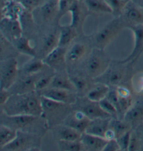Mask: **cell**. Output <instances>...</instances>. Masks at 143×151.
<instances>
[{
  "instance_id": "obj_1",
  "label": "cell",
  "mask_w": 143,
  "mask_h": 151,
  "mask_svg": "<svg viewBox=\"0 0 143 151\" xmlns=\"http://www.w3.org/2000/svg\"><path fill=\"white\" fill-rule=\"evenodd\" d=\"M1 109V111L8 115H31L41 117L43 114L40 96L36 91L24 94H12Z\"/></svg>"
},
{
  "instance_id": "obj_2",
  "label": "cell",
  "mask_w": 143,
  "mask_h": 151,
  "mask_svg": "<svg viewBox=\"0 0 143 151\" xmlns=\"http://www.w3.org/2000/svg\"><path fill=\"white\" fill-rule=\"evenodd\" d=\"M43 114L41 118L48 128L62 123L71 114L70 104L61 103L40 96Z\"/></svg>"
},
{
  "instance_id": "obj_3",
  "label": "cell",
  "mask_w": 143,
  "mask_h": 151,
  "mask_svg": "<svg viewBox=\"0 0 143 151\" xmlns=\"http://www.w3.org/2000/svg\"><path fill=\"white\" fill-rule=\"evenodd\" d=\"M126 28L124 23L120 17H115L90 36L92 46L95 48L105 50Z\"/></svg>"
},
{
  "instance_id": "obj_4",
  "label": "cell",
  "mask_w": 143,
  "mask_h": 151,
  "mask_svg": "<svg viewBox=\"0 0 143 151\" xmlns=\"http://www.w3.org/2000/svg\"><path fill=\"white\" fill-rule=\"evenodd\" d=\"M105 50L93 47L86 58L84 69L87 75L93 79L102 75L108 68L111 63Z\"/></svg>"
},
{
  "instance_id": "obj_5",
  "label": "cell",
  "mask_w": 143,
  "mask_h": 151,
  "mask_svg": "<svg viewBox=\"0 0 143 151\" xmlns=\"http://www.w3.org/2000/svg\"><path fill=\"white\" fill-rule=\"evenodd\" d=\"M36 23L48 26L53 22H59V4L58 0H47L32 12Z\"/></svg>"
},
{
  "instance_id": "obj_6",
  "label": "cell",
  "mask_w": 143,
  "mask_h": 151,
  "mask_svg": "<svg viewBox=\"0 0 143 151\" xmlns=\"http://www.w3.org/2000/svg\"><path fill=\"white\" fill-rule=\"evenodd\" d=\"M39 135L25 131H18V134L12 142L3 147L1 150L21 151L39 148Z\"/></svg>"
},
{
  "instance_id": "obj_7",
  "label": "cell",
  "mask_w": 143,
  "mask_h": 151,
  "mask_svg": "<svg viewBox=\"0 0 143 151\" xmlns=\"http://www.w3.org/2000/svg\"><path fill=\"white\" fill-rule=\"evenodd\" d=\"M41 117L31 115H8L1 111V124L18 131L32 132L31 128L37 124ZM33 133V132H32Z\"/></svg>"
},
{
  "instance_id": "obj_8",
  "label": "cell",
  "mask_w": 143,
  "mask_h": 151,
  "mask_svg": "<svg viewBox=\"0 0 143 151\" xmlns=\"http://www.w3.org/2000/svg\"><path fill=\"white\" fill-rule=\"evenodd\" d=\"M126 63H124L121 61L118 63L112 64L111 61L105 72L94 80L97 83H102L109 86H120L126 76Z\"/></svg>"
},
{
  "instance_id": "obj_9",
  "label": "cell",
  "mask_w": 143,
  "mask_h": 151,
  "mask_svg": "<svg viewBox=\"0 0 143 151\" xmlns=\"http://www.w3.org/2000/svg\"><path fill=\"white\" fill-rule=\"evenodd\" d=\"M18 61L15 57L7 58L1 60V64H0L1 88L9 90L18 79Z\"/></svg>"
},
{
  "instance_id": "obj_10",
  "label": "cell",
  "mask_w": 143,
  "mask_h": 151,
  "mask_svg": "<svg viewBox=\"0 0 143 151\" xmlns=\"http://www.w3.org/2000/svg\"><path fill=\"white\" fill-rule=\"evenodd\" d=\"M92 47L90 38L84 41H73L70 45L67 47L66 53V60L67 65H75L82 61L84 58H87L92 50H90V47Z\"/></svg>"
},
{
  "instance_id": "obj_11",
  "label": "cell",
  "mask_w": 143,
  "mask_h": 151,
  "mask_svg": "<svg viewBox=\"0 0 143 151\" xmlns=\"http://www.w3.org/2000/svg\"><path fill=\"white\" fill-rule=\"evenodd\" d=\"M68 13L71 14L70 24L83 36V26L88 16L92 14L83 0H74L69 8Z\"/></svg>"
},
{
  "instance_id": "obj_12",
  "label": "cell",
  "mask_w": 143,
  "mask_h": 151,
  "mask_svg": "<svg viewBox=\"0 0 143 151\" xmlns=\"http://www.w3.org/2000/svg\"><path fill=\"white\" fill-rule=\"evenodd\" d=\"M37 92L40 96L61 103L72 105L78 101L76 96L77 93L71 91L48 87Z\"/></svg>"
},
{
  "instance_id": "obj_13",
  "label": "cell",
  "mask_w": 143,
  "mask_h": 151,
  "mask_svg": "<svg viewBox=\"0 0 143 151\" xmlns=\"http://www.w3.org/2000/svg\"><path fill=\"white\" fill-rule=\"evenodd\" d=\"M119 17L128 29L131 26L143 24V10L133 0L127 4Z\"/></svg>"
},
{
  "instance_id": "obj_14",
  "label": "cell",
  "mask_w": 143,
  "mask_h": 151,
  "mask_svg": "<svg viewBox=\"0 0 143 151\" xmlns=\"http://www.w3.org/2000/svg\"><path fill=\"white\" fill-rule=\"evenodd\" d=\"M0 32L4 37L13 42L23 36V27L20 20L1 18Z\"/></svg>"
},
{
  "instance_id": "obj_15",
  "label": "cell",
  "mask_w": 143,
  "mask_h": 151,
  "mask_svg": "<svg viewBox=\"0 0 143 151\" xmlns=\"http://www.w3.org/2000/svg\"><path fill=\"white\" fill-rule=\"evenodd\" d=\"M133 34L134 46L128 57L121 61L124 63H133L136 62L143 53V24L134 25L129 27Z\"/></svg>"
},
{
  "instance_id": "obj_16",
  "label": "cell",
  "mask_w": 143,
  "mask_h": 151,
  "mask_svg": "<svg viewBox=\"0 0 143 151\" xmlns=\"http://www.w3.org/2000/svg\"><path fill=\"white\" fill-rule=\"evenodd\" d=\"M67 47L58 46L43 58L44 63L54 70L63 71L67 67L66 53Z\"/></svg>"
},
{
  "instance_id": "obj_17",
  "label": "cell",
  "mask_w": 143,
  "mask_h": 151,
  "mask_svg": "<svg viewBox=\"0 0 143 151\" xmlns=\"http://www.w3.org/2000/svg\"><path fill=\"white\" fill-rule=\"evenodd\" d=\"M59 26L55 27L42 36L39 43L40 55L43 59L50 52L59 46Z\"/></svg>"
},
{
  "instance_id": "obj_18",
  "label": "cell",
  "mask_w": 143,
  "mask_h": 151,
  "mask_svg": "<svg viewBox=\"0 0 143 151\" xmlns=\"http://www.w3.org/2000/svg\"><path fill=\"white\" fill-rule=\"evenodd\" d=\"M25 9L22 3L17 0H1V18L20 20Z\"/></svg>"
},
{
  "instance_id": "obj_19",
  "label": "cell",
  "mask_w": 143,
  "mask_h": 151,
  "mask_svg": "<svg viewBox=\"0 0 143 151\" xmlns=\"http://www.w3.org/2000/svg\"><path fill=\"white\" fill-rule=\"evenodd\" d=\"M41 73L36 75H24L20 79H17L9 91L11 94H24L35 91L36 81Z\"/></svg>"
},
{
  "instance_id": "obj_20",
  "label": "cell",
  "mask_w": 143,
  "mask_h": 151,
  "mask_svg": "<svg viewBox=\"0 0 143 151\" xmlns=\"http://www.w3.org/2000/svg\"><path fill=\"white\" fill-rule=\"evenodd\" d=\"M91 120L82 111L76 110L70 114L69 116L63 122V124L69 125L73 129H76L81 134L85 132L87 127H88Z\"/></svg>"
},
{
  "instance_id": "obj_21",
  "label": "cell",
  "mask_w": 143,
  "mask_h": 151,
  "mask_svg": "<svg viewBox=\"0 0 143 151\" xmlns=\"http://www.w3.org/2000/svg\"><path fill=\"white\" fill-rule=\"evenodd\" d=\"M53 136L57 141H77L80 140L81 137L80 132L73 129L69 125L61 123L51 127Z\"/></svg>"
},
{
  "instance_id": "obj_22",
  "label": "cell",
  "mask_w": 143,
  "mask_h": 151,
  "mask_svg": "<svg viewBox=\"0 0 143 151\" xmlns=\"http://www.w3.org/2000/svg\"><path fill=\"white\" fill-rule=\"evenodd\" d=\"M123 119L132 127H136L143 124V100L134 102L124 114Z\"/></svg>"
},
{
  "instance_id": "obj_23",
  "label": "cell",
  "mask_w": 143,
  "mask_h": 151,
  "mask_svg": "<svg viewBox=\"0 0 143 151\" xmlns=\"http://www.w3.org/2000/svg\"><path fill=\"white\" fill-rule=\"evenodd\" d=\"M84 150L103 151L108 141L103 137L92 135L87 133H82L80 137Z\"/></svg>"
},
{
  "instance_id": "obj_24",
  "label": "cell",
  "mask_w": 143,
  "mask_h": 151,
  "mask_svg": "<svg viewBox=\"0 0 143 151\" xmlns=\"http://www.w3.org/2000/svg\"><path fill=\"white\" fill-rule=\"evenodd\" d=\"M79 110L82 111L90 120L96 119H105V118H113L110 114L103 110L100 107L98 102H92L88 100V102L80 107Z\"/></svg>"
},
{
  "instance_id": "obj_25",
  "label": "cell",
  "mask_w": 143,
  "mask_h": 151,
  "mask_svg": "<svg viewBox=\"0 0 143 151\" xmlns=\"http://www.w3.org/2000/svg\"><path fill=\"white\" fill-rule=\"evenodd\" d=\"M112 118H105V119H96L91 120L88 127H87L85 132L95 136L103 137L106 131L110 127Z\"/></svg>"
},
{
  "instance_id": "obj_26",
  "label": "cell",
  "mask_w": 143,
  "mask_h": 151,
  "mask_svg": "<svg viewBox=\"0 0 143 151\" xmlns=\"http://www.w3.org/2000/svg\"><path fill=\"white\" fill-rule=\"evenodd\" d=\"M80 35L71 24L59 26V46L68 47Z\"/></svg>"
},
{
  "instance_id": "obj_27",
  "label": "cell",
  "mask_w": 143,
  "mask_h": 151,
  "mask_svg": "<svg viewBox=\"0 0 143 151\" xmlns=\"http://www.w3.org/2000/svg\"><path fill=\"white\" fill-rule=\"evenodd\" d=\"M47 67V65L44 63L43 59L33 57L29 60L22 66V71L25 75H36L43 72L44 68Z\"/></svg>"
},
{
  "instance_id": "obj_28",
  "label": "cell",
  "mask_w": 143,
  "mask_h": 151,
  "mask_svg": "<svg viewBox=\"0 0 143 151\" xmlns=\"http://www.w3.org/2000/svg\"><path fill=\"white\" fill-rule=\"evenodd\" d=\"M12 43L19 53L32 57H36L37 55L36 49L31 45L30 39L27 36H21L20 38L14 40Z\"/></svg>"
},
{
  "instance_id": "obj_29",
  "label": "cell",
  "mask_w": 143,
  "mask_h": 151,
  "mask_svg": "<svg viewBox=\"0 0 143 151\" xmlns=\"http://www.w3.org/2000/svg\"><path fill=\"white\" fill-rule=\"evenodd\" d=\"M92 13L96 14H113L111 8L105 0H83Z\"/></svg>"
},
{
  "instance_id": "obj_30",
  "label": "cell",
  "mask_w": 143,
  "mask_h": 151,
  "mask_svg": "<svg viewBox=\"0 0 143 151\" xmlns=\"http://www.w3.org/2000/svg\"><path fill=\"white\" fill-rule=\"evenodd\" d=\"M110 89V86L108 85L97 83L87 93V98L90 101L98 102L106 98Z\"/></svg>"
},
{
  "instance_id": "obj_31",
  "label": "cell",
  "mask_w": 143,
  "mask_h": 151,
  "mask_svg": "<svg viewBox=\"0 0 143 151\" xmlns=\"http://www.w3.org/2000/svg\"><path fill=\"white\" fill-rule=\"evenodd\" d=\"M51 88H61V89L68 90L77 93L74 85L71 82L69 76L64 75H55L50 86Z\"/></svg>"
},
{
  "instance_id": "obj_32",
  "label": "cell",
  "mask_w": 143,
  "mask_h": 151,
  "mask_svg": "<svg viewBox=\"0 0 143 151\" xmlns=\"http://www.w3.org/2000/svg\"><path fill=\"white\" fill-rule=\"evenodd\" d=\"M18 134V131L11 127L1 125L0 126V149L14 140Z\"/></svg>"
},
{
  "instance_id": "obj_33",
  "label": "cell",
  "mask_w": 143,
  "mask_h": 151,
  "mask_svg": "<svg viewBox=\"0 0 143 151\" xmlns=\"http://www.w3.org/2000/svg\"><path fill=\"white\" fill-rule=\"evenodd\" d=\"M110 127L115 132L116 134V138L121 137V135L124 134L127 132L132 129L130 124L126 122L124 120H119L117 119H113L112 118L110 123Z\"/></svg>"
},
{
  "instance_id": "obj_34",
  "label": "cell",
  "mask_w": 143,
  "mask_h": 151,
  "mask_svg": "<svg viewBox=\"0 0 143 151\" xmlns=\"http://www.w3.org/2000/svg\"><path fill=\"white\" fill-rule=\"evenodd\" d=\"M59 149L62 151H82L84 150L80 139L77 141H57Z\"/></svg>"
},
{
  "instance_id": "obj_35",
  "label": "cell",
  "mask_w": 143,
  "mask_h": 151,
  "mask_svg": "<svg viewBox=\"0 0 143 151\" xmlns=\"http://www.w3.org/2000/svg\"><path fill=\"white\" fill-rule=\"evenodd\" d=\"M55 74L52 72H46L45 73H40L36 83V91H39L46 88H48L51 84L52 81Z\"/></svg>"
},
{
  "instance_id": "obj_36",
  "label": "cell",
  "mask_w": 143,
  "mask_h": 151,
  "mask_svg": "<svg viewBox=\"0 0 143 151\" xmlns=\"http://www.w3.org/2000/svg\"><path fill=\"white\" fill-rule=\"evenodd\" d=\"M113 11L115 17H119L126 6L131 0H105Z\"/></svg>"
},
{
  "instance_id": "obj_37",
  "label": "cell",
  "mask_w": 143,
  "mask_h": 151,
  "mask_svg": "<svg viewBox=\"0 0 143 151\" xmlns=\"http://www.w3.org/2000/svg\"><path fill=\"white\" fill-rule=\"evenodd\" d=\"M71 82L74 85L77 93H84L89 88V82L84 77L80 75H73L69 76Z\"/></svg>"
},
{
  "instance_id": "obj_38",
  "label": "cell",
  "mask_w": 143,
  "mask_h": 151,
  "mask_svg": "<svg viewBox=\"0 0 143 151\" xmlns=\"http://www.w3.org/2000/svg\"><path fill=\"white\" fill-rule=\"evenodd\" d=\"M98 104H99L100 106L103 109V110H104L106 113L110 114L113 118L116 117L117 114H119L115 106L106 98L98 102Z\"/></svg>"
},
{
  "instance_id": "obj_39",
  "label": "cell",
  "mask_w": 143,
  "mask_h": 151,
  "mask_svg": "<svg viewBox=\"0 0 143 151\" xmlns=\"http://www.w3.org/2000/svg\"><path fill=\"white\" fill-rule=\"evenodd\" d=\"M46 1L47 0H21L20 2L22 3L25 10L32 13L34 10L43 5Z\"/></svg>"
},
{
  "instance_id": "obj_40",
  "label": "cell",
  "mask_w": 143,
  "mask_h": 151,
  "mask_svg": "<svg viewBox=\"0 0 143 151\" xmlns=\"http://www.w3.org/2000/svg\"><path fill=\"white\" fill-rule=\"evenodd\" d=\"M133 89L136 93H140L143 90V72L138 73L133 75L131 79Z\"/></svg>"
},
{
  "instance_id": "obj_41",
  "label": "cell",
  "mask_w": 143,
  "mask_h": 151,
  "mask_svg": "<svg viewBox=\"0 0 143 151\" xmlns=\"http://www.w3.org/2000/svg\"><path fill=\"white\" fill-rule=\"evenodd\" d=\"M131 132H132V129L127 132L126 133L121 135V137H118L117 139H117V142H118L119 146H120L121 151H128Z\"/></svg>"
},
{
  "instance_id": "obj_42",
  "label": "cell",
  "mask_w": 143,
  "mask_h": 151,
  "mask_svg": "<svg viewBox=\"0 0 143 151\" xmlns=\"http://www.w3.org/2000/svg\"><path fill=\"white\" fill-rule=\"evenodd\" d=\"M74 0H58L59 4V20L68 13L69 9Z\"/></svg>"
},
{
  "instance_id": "obj_43",
  "label": "cell",
  "mask_w": 143,
  "mask_h": 151,
  "mask_svg": "<svg viewBox=\"0 0 143 151\" xmlns=\"http://www.w3.org/2000/svg\"><path fill=\"white\" fill-rule=\"evenodd\" d=\"M106 98L115 106L116 109L118 111V113H121L120 106H119V97L116 89H110V91L108 92L107 96H106Z\"/></svg>"
},
{
  "instance_id": "obj_44",
  "label": "cell",
  "mask_w": 143,
  "mask_h": 151,
  "mask_svg": "<svg viewBox=\"0 0 143 151\" xmlns=\"http://www.w3.org/2000/svg\"><path fill=\"white\" fill-rule=\"evenodd\" d=\"M140 149V139H138V135L136 132L132 131L129 142L128 151H137Z\"/></svg>"
},
{
  "instance_id": "obj_45",
  "label": "cell",
  "mask_w": 143,
  "mask_h": 151,
  "mask_svg": "<svg viewBox=\"0 0 143 151\" xmlns=\"http://www.w3.org/2000/svg\"><path fill=\"white\" fill-rule=\"evenodd\" d=\"M120 146L117 142V139H113V140L108 141L105 148L103 151H120Z\"/></svg>"
},
{
  "instance_id": "obj_46",
  "label": "cell",
  "mask_w": 143,
  "mask_h": 151,
  "mask_svg": "<svg viewBox=\"0 0 143 151\" xmlns=\"http://www.w3.org/2000/svg\"><path fill=\"white\" fill-rule=\"evenodd\" d=\"M11 95L12 94L9 90L1 88V91H0V106H1V107L6 103Z\"/></svg>"
},
{
  "instance_id": "obj_47",
  "label": "cell",
  "mask_w": 143,
  "mask_h": 151,
  "mask_svg": "<svg viewBox=\"0 0 143 151\" xmlns=\"http://www.w3.org/2000/svg\"><path fill=\"white\" fill-rule=\"evenodd\" d=\"M104 138L107 141H110L113 139H116V134L113 129L110 127H109L107 131H106L105 135H104Z\"/></svg>"
},
{
  "instance_id": "obj_48",
  "label": "cell",
  "mask_w": 143,
  "mask_h": 151,
  "mask_svg": "<svg viewBox=\"0 0 143 151\" xmlns=\"http://www.w3.org/2000/svg\"><path fill=\"white\" fill-rule=\"evenodd\" d=\"M133 1L143 10V0H133Z\"/></svg>"
},
{
  "instance_id": "obj_49",
  "label": "cell",
  "mask_w": 143,
  "mask_h": 151,
  "mask_svg": "<svg viewBox=\"0 0 143 151\" xmlns=\"http://www.w3.org/2000/svg\"><path fill=\"white\" fill-rule=\"evenodd\" d=\"M17 1H21V0H17Z\"/></svg>"
}]
</instances>
